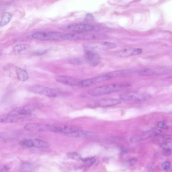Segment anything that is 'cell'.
<instances>
[{"mask_svg":"<svg viewBox=\"0 0 172 172\" xmlns=\"http://www.w3.org/2000/svg\"><path fill=\"white\" fill-rule=\"evenodd\" d=\"M67 155L68 158L72 159H74V160L82 159L81 155L79 153H75V152H71V153H68Z\"/></svg>","mask_w":172,"mask_h":172,"instance_id":"obj_25","label":"cell"},{"mask_svg":"<svg viewBox=\"0 0 172 172\" xmlns=\"http://www.w3.org/2000/svg\"><path fill=\"white\" fill-rule=\"evenodd\" d=\"M117 47L116 43L108 41H93L84 45L85 50H109L115 49Z\"/></svg>","mask_w":172,"mask_h":172,"instance_id":"obj_5","label":"cell"},{"mask_svg":"<svg viewBox=\"0 0 172 172\" xmlns=\"http://www.w3.org/2000/svg\"><path fill=\"white\" fill-rule=\"evenodd\" d=\"M82 130L83 129L81 127L62 124H50L49 127L50 131L62 134L69 137H73V135L76 133L82 131Z\"/></svg>","mask_w":172,"mask_h":172,"instance_id":"obj_2","label":"cell"},{"mask_svg":"<svg viewBox=\"0 0 172 172\" xmlns=\"http://www.w3.org/2000/svg\"><path fill=\"white\" fill-rule=\"evenodd\" d=\"M151 98V95L148 93L140 92H129L120 95V99L124 101H144Z\"/></svg>","mask_w":172,"mask_h":172,"instance_id":"obj_6","label":"cell"},{"mask_svg":"<svg viewBox=\"0 0 172 172\" xmlns=\"http://www.w3.org/2000/svg\"><path fill=\"white\" fill-rule=\"evenodd\" d=\"M161 147L163 150H172V142L170 140H167L161 145Z\"/></svg>","mask_w":172,"mask_h":172,"instance_id":"obj_24","label":"cell"},{"mask_svg":"<svg viewBox=\"0 0 172 172\" xmlns=\"http://www.w3.org/2000/svg\"><path fill=\"white\" fill-rule=\"evenodd\" d=\"M64 29L72 32H88L96 30L97 28L88 24L74 23L65 26Z\"/></svg>","mask_w":172,"mask_h":172,"instance_id":"obj_9","label":"cell"},{"mask_svg":"<svg viewBox=\"0 0 172 172\" xmlns=\"http://www.w3.org/2000/svg\"><path fill=\"white\" fill-rule=\"evenodd\" d=\"M69 63L71 64L81 65L83 63V61L79 58L72 59L69 61Z\"/></svg>","mask_w":172,"mask_h":172,"instance_id":"obj_26","label":"cell"},{"mask_svg":"<svg viewBox=\"0 0 172 172\" xmlns=\"http://www.w3.org/2000/svg\"><path fill=\"white\" fill-rule=\"evenodd\" d=\"M16 73L18 79L20 81L24 82L29 79V74L28 72L25 69L21 68L20 67H16Z\"/></svg>","mask_w":172,"mask_h":172,"instance_id":"obj_19","label":"cell"},{"mask_svg":"<svg viewBox=\"0 0 172 172\" xmlns=\"http://www.w3.org/2000/svg\"><path fill=\"white\" fill-rule=\"evenodd\" d=\"M64 33L55 31H39L33 33L28 38L39 41H63Z\"/></svg>","mask_w":172,"mask_h":172,"instance_id":"obj_3","label":"cell"},{"mask_svg":"<svg viewBox=\"0 0 172 172\" xmlns=\"http://www.w3.org/2000/svg\"><path fill=\"white\" fill-rule=\"evenodd\" d=\"M86 19L87 20H93V16L92 15H91V14H88V15L86 16Z\"/></svg>","mask_w":172,"mask_h":172,"instance_id":"obj_32","label":"cell"},{"mask_svg":"<svg viewBox=\"0 0 172 172\" xmlns=\"http://www.w3.org/2000/svg\"><path fill=\"white\" fill-rule=\"evenodd\" d=\"M142 49L140 48L130 47L119 50L115 53V55L119 57H128L140 55L142 53Z\"/></svg>","mask_w":172,"mask_h":172,"instance_id":"obj_16","label":"cell"},{"mask_svg":"<svg viewBox=\"0 0 172 172\" xmlns=\"http://www.w3.org/2000/svg\"><path fill=\"white\" fill-rule=\"evenodd\" d=\"M56 81L59 83L71 86H80L81 80L68 76L61 75L56 76Z\"/></svg>","mask_w":172,"mask_h":172,"instance_id":"obj_12","label":"cell"},{"mask_svg":"<svg viewBox=\"0 0 172 172\" xmlns=\"http://www.w3.org/2000/svg\"><path fill=\"white\" fill-rule=\"evenodd\" d=\"M157 127L163 129H167L168 128V126L167 125V122L165 121H161L158 123Z\"/></svg>","mask_w":172,"mask_h":172,"instance_id":"obj_27","label":"cell"},{"mask_svg":"<svg viewBox=\"0 0 172 172\" xmlns=\"http://www.w3.org/2000/svg\"><path fill=\"white\" fill-rule=\"evenodd\" d=\"M172 153V151H169V150H163V155H165V156H168V155H170Z\"/></svg>","mask_w":172,"mask_h":172,"instance_id":"obj_31","label":"cell"},{"mask_svg":"<svg viewBox=\"0 0 172 172\" xmlns=\"http://www.w3.org/2000/svg\"><path fill=\"white\" fill-rule=\"evenodd\" d=\"M35 107L33 105H27L22 107L14 108L13 110H11L9 113L13 115L30 117L33 112L35 111Z\"/></svg>","mask_w":172,"mask_h":172,"instance_id":"obj_13","label":"cell"},{"mask_svg":"<svg viewBox=\"0 0 172 172\" xmlns=\"http://www.w3.org/2000/svg\"><path fill=\"white\" fill-rule=\"evenodd\" d=\"M28 47V45L26 44H23V43L17 44L13 47V52L16 54L20 53L24 50L27 49Z\"/></svg>","mask_w":172,"mask_h":172,"instance_id":"obj_23","label":"cell"},{"mask_svg":"<svg viewBox=\"0 0 172 172\" xmlns=\"http://www.w3.org/2000/svg\"><path fill=\"white\" fill-rule=\"evenodd\" d=\"M110 78L107 75V74L102 75L99 76L95 77L88 78L87 79L81 80L80 83L79 87H85L88 86H91L95 84L101 83L102 82L105 81L109 79Z\"/></svg>","mask_w":172,"mask_h":172,"instance_id":"obj_14","label":"cell"},{"mask_svg":"<svg viewBox=\"0 0 172 172\" xmlns=\"http://www.w3.org/2000/svg\"><path fill=\"white\" fill-rule=\"evenodd\" d=\"M12 17V15L11 14V13H9V12H5L3 14L1 19V22H0L1 26L6 25L7 24L9 23Z\"/></svg>","mask_w":172,"mask_h":172,"instance_id":"obj_22","label":"cell"},{"mask_svg":"<svg viewBox=\"0 0 172 172\" xmlns=\"http://www.w3.org/2000/svg\"><path fill=\"white\" fill-rule=\"evenodd\" d=\"M84 60L91 66L95 67L99 64L101 57L96 52L91 50H85L84 54Z\"/></svg>","mask_w":172,"mask_h":172,"instance_id":"obj_11","label":"cell"},{"mask_svg":"<svg viewBox=\"0 0 172 172\" xmlns=\"http://www.w3.org/2000/svg\"><path fill=\"white\" fill-rule=\"evenodd\" d=\"M161 130H160L159 129H153L150 131H148L143 133L142 135H141L139 137L137 140L145 139L146 138H149L153 136L159 135L161 134Z\"/></svg>","mask_w":172,"mask_h":172,"instance_id":"obj_21","label":"cell"},{"mask_svg":"<svg viewBox=\"0 0 172 172\" xmlns=\"http://www.w3.org/2000/svg\"><path fill=\"white\" fill-rule=\"evenodd\" d=\"M130 74H131V71L127 70H119V71H113L110 73L107 74L109 77L111 78H113L122 77H125L126 76H128Z\"/></svg>","mask_w":172,"mask_h":172,"instance_id":"obj_20","label":"cell"},{"mask_svg":"<svg viewBox=\"0 0 172 172\" xmlns=\"http://www.w3.org/2000/svg\"><path fill=\"white\" fill-rule=\"evenodd\" d=\"M30 116H21L13 115L10 113L2 115L0 117V122L1 123H16L19 121L25 120L28 119Z\"/></svg>","mask_w":172,"mask_h":172,"instance_id":"obj_15","label":"cell"},{"mask_svg":"<svg viewBox=\"0 0 172 172\" xmlns=\"http://www.w3.org/2000/svg\"><path fill=\"white\" fill-rule=\"evenodd\" d=\"M30 91L32 93L49 97H56L58 96L59 93L54 89L39 85L32 86L30 88Z\"/></svg>","mask_w":172,"mask_h":172,"instance_id":"obj_7","label":"cell"},{"mask_svg":"<svg viewBox=\"0 0 172 172\" xmlns=\"http://www.w3.org/2000/svg\"><path fill=\"white\" fill-rule=\"evenodd\" d=\"M161 137L163 138V139L167 140H170V141H172V135H166L164 134L161 135Z\"/></svg>","mask_w":172,"mask_h":172,"instance_id":"obj_30","label":"cell"},{"mask_svg":"<svg viewBox=\"0 0 172 172\" xmlns=\"http://www.w3.org/2000/svg\"><path fill=\"white\" fill-rule=\"evenodd\" d=\"M49 127L50 124L33 123L26 124L24 126V128L29 131L41 132L49 131Z\"/></svg>","mask_w":172,"mask_h":172,"instance_id":"obj_17","label":"cell"},{"mask_svg":"<svg viewBox=\"0 0 172 172\" xmlns=\"http://www.w3.org/2000/svg\"><path fill=\"white\" fill-rule=\"evenodd\" d=\"M171 164L169 161H166L161 165L162 168H163L164 170H166V171L169 170L170 168H171Z\"/></svg>","mask_w":172,"mask_h":172,"instance_id":"obj_28","label":"cell"},{"mask_svg":"<svg viewBox=\"0 0 172 172\" xmlns=\"http://www.w3.org/2000/svg\"><path fill=\"white\" fill-rule=\"evenodd\" d=\"M171 72H172V67L163 66L144 69L139 72L138 74L141 76L159 75L170 73Z\"/></svg>","mask_w":172,"mask_h":172,"instance_id":"obj_8","label":"cell"},{"mask_svg":"<svg viewBox=\"0 0 172 172\" xmlns=\"http://www.w3.org/2000/svg\"><path fill=\"white\" fill-rule=\"evenodd\" d=\"M128 83H116L99 86L88 91V93L92 96H98L124 91L131 87Z\"/></svg>","mask_w":172,"mask_h":172,"instance_id":"obj_1","label":"cell"},{"mask_svg":"<svg viewBox=\"0 0 172 172\" xmlns=\"http://www.w3.org/2000/svg\"><path fill=\"white\" fill-rule=\"evenodd\" d=\"M99 37V35L90 32H70L64 33L63 40H87L95 39Z\"/></svg>","mask_w":172,"mask_h":172,"instance_id":"obj_4","label":"cell"},{"mask_svg":"<svg viewBox=\"0 0 172 172\" xmlns=\"http://www.w3.org/2000/svg\"><path fill=\"white\" fill-rule=\"evenodd\" d=\"M23 146L29 148H47L50 146V143L39 139H30L24 140L21 143Z\"/></svg>","mask_w":172,"mask_h":172,"instance_id":"obj_10","label":"cell"},{"mask_svg":"<svg viewBox=\"0 0 172 172\" xmlns=\"http://www.w3.org/2000/svg\"><path fill=\"white\" fill-rule=\"evenodd\" d=\"M120 103V101H119L118 99H101L100 101H97L95 105H97V107L106 108V107L117 105Z\"/></svg>","mask_w":172,"mask_h":172,"instance_id":"obj_18","label":"cell"},{"mask_svg":"<svg viewBox=\"0 0 172 172\" xmlns=\"http://www.w3.org/2000/svg\"><path fill=\"white\" fill-rule=\"evenodd\" d=\"M137 161V160L136 158H133V159H129V161H128V165L130 166H133L136 163Z\"/></svg>","mask_w":172,"mask_h":172,"instance_id":"obj_29","label":"cell"}]
</instances>
